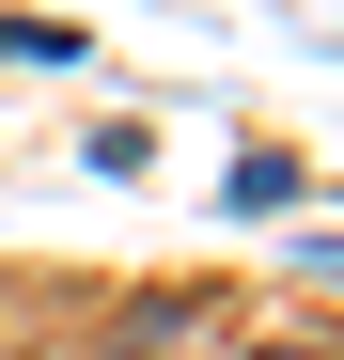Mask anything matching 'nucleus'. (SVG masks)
Instances as JSON below:
<instances>
[{
    "mask_svg": "<svg viewBox=\"0 0 344 360\" xmlns=\"http://www.w3.org/2000/svg\"><path fill=\"white\" fill-rule=\"evenodd\" d=\"M266 360H329V345H266Z\"/></svg>",
    "mask_w": 344,
    "mask_h": 360,
    "instance_id": "nucleus-1",
    "label": "nucleus"
}]
</instances>
